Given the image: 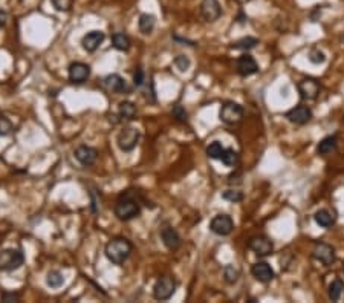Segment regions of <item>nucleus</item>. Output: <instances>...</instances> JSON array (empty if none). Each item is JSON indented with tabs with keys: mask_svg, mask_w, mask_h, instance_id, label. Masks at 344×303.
<instances>
[{
	"mask_svg": "<svg viewBox=\"0 0 344 303\" xmlns=\"http://www.w3.org/2000/svg\"><path fill=\"white\" fill-rule=\"evenodd\" d=\"M14 130L13 123L7 117H0V136H8Z\"/></svg>",
	"mask_w": 344,
	"mask_h": 303,
	"instance_id": "obj_35",
	"label": "nucleus"
},
{
	"mask_svg": "<svg viewBox=\"0 0 344 303\" xmlns=\"http://www.w3.org/2000/svg\"><path fill=\"white\" fill-rule=\"evenodd\" d=\"M222 14H223V11L217 0H204L201 4V16L205 22L213 23V22L219 20L222 17Z\"/></svg>",
	"mask_w": 344,
	"mask_h": 303,
	"instance_id": "obj_11",
	"label": "nucleus"
},
{
	"mask_svg": "<svg viewBox=\"0 0 344 303\" xmlns=\"http://www.w3.org/2000/svg\"><path fill=\"white\" fill-rule=\"evenodd\" d=\"M155 25H156V19L155 16L152 14H141L139 16V20H138V28L139 31L144 34V35H149L153 32L155 29Z\"/></svg>",
	"mask_w": 344,
	"mask_h": 303,
	"instance_id": "obj_22",
	"label": "nucleus"
},
{
	"mask_svg": "<svg viewBox=\"0 0 344 303\" xmlns=\"http://www.w3.org/2000/svg\"><path fill=\"white\" fill-rule=\"evenodd\" d=\"M220 161L225 164V166H228V167H234V166H237V163H239V155H237V152L234 150V148H225L223 150V154H222V158H220Z\"/></svg>",
	"mask_w": 344,
	"mask_h": 303,
	"instance_id": "obj_26",
	"label": "nucleus"
},
{
	"mask_svg": "<svg viewBox=\"0 0 344 303\" xmlns=\"http://www.w3.org/2000/svg\"><path fill=\"white\" fill-rule=\"evenodd\" d=\"M104 38H106L104 32H101V31H90L81 40L83 49L87 50V53H95V50L103 44Z\"/></svg>",
	"mask_w": 344,
	"mask_h": 303,
	"instance_id": "obj_19",
	"label": "nucleus"
},
{
	"mask_svg": "<svg viewBox=\"0 0 344 303\" xmlns=\"http://www.w3.org/2000/svg\"><path fill=\"white\" fill-rule=\"evenodd\" d=\"M75 158L77 161L84 166V167H90L96 163L98 158V150L90 147V145H78L75 148Z\"/></svg>",
	"mask_w": 344,
	"mask_h": 303,
	"instance_id": "obj_14",
	"label": "nucleus"
},
{
	"mask_svg": "<svg viewBox=\"0 0 344 303\" xmlns=\"http://www.w3.org/2000/svg\"><path fill=\"white\" fill-rule=\"evenodd\" d=\"M220 121H223L225 124H237L242 121L243 118V108L239 103H234V101H226L223 103V106L220 108Z\"/></svg>",
	"mask_w": 344,
	"mask_h": 303,
	"instance_id": "obj_5",
	"label": "nucleus"
},
{
	"mask_svg": "<svg viewBox=\"0 0 344 303\" xmlns=\"http://www.w3.org/2000/svg\"><path fill=\"white\" fill-rule=\"evenodd\" d=\"M0 298H2V301H5V303L19 301V300H20V294H19V292H8V291H5Z\"/></svg>",
	"mask_w": 344,
	"mask_h": 303,
	"instance_id": "obj_38",
	"label": "nucleus"
},
{
	"mask_svg": "<svg viewBox=\"0 0 344 303\" xmlns=\"http://www.w3.org/2000/svg\"><path fill=\"white\" fill-rule=\"evenodd\" d=\"M342 291H344V283H342L339 279L333 280V282L329 285V291H327L329 298H330L332 301H338V300L341 298V295H342Z\"/></svg>",
	"mask_w": 344,
	"mask_h": 303,
	"instance_id": "obj_27",
	"label": "nucleus"
},
{
	"mask_svg": "<svg viewBox=\"0 0 344 303\" xmlns=\"http://www.w3.org/2000/svg\"><path fill=\"white\" fill-rule=\"evenodd\" d=\"M176 286H178V283L173 276H162L156 280V283L153 286V297L161 301L168 300L175 294Z\"/></svg>",
	"mask_w": 344,
	"mask_h": 303,
	"instance_id": "obj_4",
	"label": "nucleus"
},
{
	"mask_svg": "<svg viewBox=\"0 0 344 303\" xmlns=\"http://www.w3.org/2000/svg\"><path fill=\"white\" fill-rule=\"evenodd\" d=\"M161 239H162V243L170 249V251H176L182 240H181V236L179 233L173 228V227H170V225H165L162 230H161Z\"/></svg>",
	"mask_w": 344,
	"mask_h": 303,
	"instance_id": "obj_17",
	"label": "nucleus"
},
{
	"mask_svg": "<svg viewBox=\"0 0 344 303\" xmlns=\"http://www.w3.org/2000/svg\"><path fill=\"white\" fill-rule=\"evenodd\" d=\"M51 4H52V7H54L57 11L68 13V11H71V8H72L74 0H51Z\"/></svg>",
	"mask_w": 344,
	"mask_h": 303,
	"instance_id": "obj_33",
	"label": "nucleus"
},
{
	"mask_svg": "<svg viewBox=\"0 0 344 303\" xmlns=\"http://www.w3.org/2000/svg\"><path fill=\"white\" fill-rule=\"evenodd\" d=\"M248 248L259 258H268L272 255L274 251V243L269 237L266 236H254L250 239Z\"/></svg>",
	"mask_w": 344,
	"mask_h": 303,
	"instance_id": "obj_8",
	"label": "nucleus"
},
{
	"mask_svg": "<svg viewBox=\"0 0 344 303\" xmlns=\"http://www.w3.org/2000/svg\"><path fill=\"white\" fill-rule=\"evenodd\" d=\"M257 44H259V38H256V37H243V38L234 41L231 44V47L233 49H239V50H250V49H254Z\"/></svg>",
	"mask_w": 344,
	"mask_h": 303,
	"instance_id": "obj_25",
	"label": "nucleus"
},
{
	"mask_svg": "<svg viewBox=\"0 0 344 303\" xmlns=\"http://www.w3.org/2000/svg\"><path fill=\"white\" fill-rule=\"evenodd\" d=\"M113 212H115V216H117L120 221L127 222V221H132V219H135L141 215V207H139L136 199L126 194V196H121L117 200Z\"/></svg>",
	"mask_w": 344,
	"mask_h": 303,
	"instance_id": "obj_2",
	"label": "nucleus"
},
{
	"mask_svg": "<svg viewBox=\"0 0 344 303\" xmlns=\"http://www.w3.org/2000/svg\"><path fill=\"white\" fill-rule=\"evenodd\" d=\"M222 197L225 200H228V202H234V204H237V202L243 200V194L239 190H226V191L222 193Z\"/></svg>",
	"mask_w": 344,
	"mask_h": 303,
	"instance_id": "obj_32",
	"label": "nucleus"
},
{
	"mask_svg": "<svg viewBox=\"0 0 344 303\" xmlns=\"http://www.w3.org/2000/svg\"><path fill=\"white\" fill-rule=\"evenodd\" d=\"M171 117H173L179 123H187L188 121V112L181 105H176L173 109H171Z\"/></svg>",
	"mask_w": 344,
	"mask_h": 303,
	"instance_id": "obj_30",
	"label": "nucleus"
},
{
	"mask_svg": "<svg viewBox=\"0 0 344 303\" xmlns=\"http://www.w3.org/2000/svg\"><path fill=\"white\" fill-rule=\"evenodd\" d=\"M25 262V256L20 249H14V248H8L0 251V271H16L19 270Z\"/></svg>",
	"mask_w": 344,
	"mask_h": 303,
	"instance_id": "obj_3",
	"label": "nucleus"
},
{
	"mask_svg": "<svg viewBox=\"0 0 344 303\" xmlns=\"http://www.w3.org/2000/svg\"><path fill=\"white\" fill-rule=\"evenodd\" d=\"M46 283L51 286V288H60L63 286L65 283V277L60 271H49L47 273V277H46Z\"/></svg>",
	"mask_w": 344,
	"mask_h": 303,
	"instance_id": "obj_28",
	"label": "nucleus"
},
{
	"mask_svg": "<svg viewBox=\"0 0 344 303\" xmlns=\"http://www.w3.org/2000/svg\"><path fill=\"white\" fill-rule=\"evenodd\" d=\"M308 59H309V62L312 65H323L326 62V56H324L323 50H320V49H312L309 53V56H308Z\"/></svg>",
	"mask_w": 344,
	"mask_h": 303,
	"instance_id": "obj_34",
	"label": "nucleus"
},
{
	"mask_svg": "<svg viewBox=\"0 0 344 303\" xmlns=\"http://www.w3.org/2000/svg\"><path fill=\"white\" fill-rule=\"evenodd\" d=\"M175 66L181 71V72H187L190 68V59L187 56H178L175 59Z\"/></svg>",
	"mask_w": 344,
	"mask_h": 303,
	"instance_id": "obj_36",
	"label": "nucleus"
},
{
	"mask_svg": "<svg viewBox=\"0 0 344 303\" xmlns=\"http://www.w3.org/2000/svg\"><path fill=\"white\" fill-rule=\"evenodd\" d=\"M144 83H145V72L142 68H136V71L133 72V84L136 87H142Z\"/></svg>",
	"mask_w": 344,
	"mask_h": 303,
	"instance_id": "obj_37",
	"label": "nucleus"
},
{
	"mask_svg": "<svg viewBox=\"0 0 344 303\" xmlns=\"http://www.w3.org/2000/svg\"><path fill=\"white\" fill-rule=\"evenodd\" d=\"M101 87L106 92H110V93H124V92H127L126 80L121 75H118V74H110V75L104 77L101 80Z\"/></svg>",
	"mask_w": 344,
	"mask_h": 303,
	"instance_id": "obj_10",
	"label": "nucleus"
},
{
	"mask_svg": "<svg viewBox=\"0 0 344 303\" xmlns=\"http://www.w3.org/2000/svg\"><path fill=\"white\" fill-rule=\"evenodd\" d=\"M112 44L115 49H118V50H129L130 49V38L123 34V32H115L112 35Z\"/></svg>",
	"mask_w": 344,
	"mask_h": 303,
	"instance_id": "obj_24",
	"label": "nucleus"
},
{
	"mask_svg": "<svg viewBox=\"0 0 344 303\" xmlns=\"http://www.w3.org/2000/svg\"><path fill=\"white\" fill-rule=\"evenodd\" d=\"M312 258L318 262H321L324 267H330L336 256H335V248L324 242H317L312 248Z\"/></svg>",
	"mask_w": 344,
	"mask_h": 303,
	"instance_id": "obj_7",
	"label": "nucleus"
},
{
	"mask_svg": "<svg viewBox=\"0 0 344 303\" xmlns=\"http://www.w3.org/2000/svg\"><path fill=\"white\" fill-rule=\"evenodd\" d=\"M342 270H344V265H342Z\"/></svg>",
	"mask_w": 344,
	"mask_h": 303,
	"instance_id": "obj_40",
	"label": "nucleus"
},
{
	"mask_svg": "<svg viewBox=\"0 0 344 303\" xmlns=\"http://www.w3.org/2000/svg\"><path fill=\"white\" fill-rule=\"evenodd\" d=\"M223 277L226 283H236L239 279V271L233 265H226L223 270Z\"/></svg>",
	"mask_w": 344,
	"mask_h": 303,
	"instance_id": "obj_31",
	"label": "nucleus"
},
{
	"mask_svg": "<svg viewBox=\"0 0 344 303\" xmlns=\"http://www.w3.org/2000/svg\"><path fill=\"white\" fill-rule=\"evenodd\" d=\"M7 22H8V14H7V11L0 10V28H4V26L7 25Z\"/></svg>",
	"mask_w": 344,
	"mask_h": 303,
	"instance_id": "obj_39",
	"label": "nucleus"
},
{
	"mask_svg": "<svg viewBox=\"0 0 344 303\" xmlns=\"http://www.w3.org/2000/svg\"><path fill=\"white\" fill-rule=\"evenodd\" d=\"M118 112H120V117L123 120H127V121H132L136 118V106L132 103V101H123V103H120V108H118Z\"/></svg>",
	"mask_w": 344,
	"mask_h": 303,
	"instance_id": "obj_23",
	"label": "nucleus"
},
{
	"mask_svg": "<svg viewBox=\"0 0 344 303\" xmlns=\"http://www.w3.org/2000/svg\"><path fill=\"white\" fill-rule=\"evenodd\" d=\"M251 274L254 276L256 280L262 282V283H268L274 279L275 273L274 270L271 268L269 264L266 262H256L253 267H251Z\"/></svg>",
	"mask_w": 344,
	"mask_h": 303,
	"instance_id": "obj_18",
	"label": "nucleus"
},
{
	"mask_svg": "<svg viewBox=\"0 0 344 303\" xmlns=\"http://www.w3.org/2000/svg\"><path fill=\"white\" fill-rule=\"evenodd\" d=\"M336 145H338V138L335 135L324 136L317 145V154L318 155H329L336 148Z\"/></svg>",
	"mask_w": 344,
	"mask_h": 303,
	"instance_id": "obj_20",
	"label": "nucleus"
},
{
	"mask_svg": "<svg viewBox=\"0 0 344 303\" xmlns=\"http://www.w3.org/2000/svg\"><path fill=\"white\" fill-rule=\"evenodd\" d=\"M210 230L217 236H228L234 230V221L228 215H217L211 219Z\"/></svg>",
	"mask_w": 344,
	"mask_h": 303,
	"instance_id": "obj_9",
	"label": "nucleus"
},
{
	"mask_svg": "<svg viewBox=\"0 0 344 303\" xmlns=\"http://www.w3.org/2000/svg\"><path fill=\"white\" fill-rule=\"evenodd\" d=\"M141 133L136 127H126L117 136V144L121 152H132L139 142Z\"/></svg>",
	"mask_w": 344,
	"mask_h": 303,
	"instance_id": "obj_6",
	"label": "nucleus"
},
{
	"mask_svg": "<svg viewBox=\"0 0 344 303\" xmlns=\"http://www.w3.org/2000/svg\"><path fill=\"white\" fill-rule=\"evenodd\" d=\"M223 145L219 142V141H214L211 142L208 147H207V157L211 158V160H220L222 158V154H223Z\"/></svg>",
	"mask_w": 344,
	"mask_h": 303,
	"instance_id": "obj_29",
	"label": "nucleus"
},
{
	"mask_svg": "<svg viewBox=\"0 0 344 303\" xmlns=\"http://www.w3.org/2000/svg\"><path fill=\"white\" fill-rule=\"evenodd\" d=\"M68 74H69L71 83L81 84L90 77V66L86 65V63H81V62H75L69 66Z\"/></svg>",
	"mask_w": 344,
	"mask_h": 303,
	"instance_id": "obj_13",
	"label": "nucleus"
},
{
	"mask_svg": "<svg viewBox=\"0 0 344 303\" xmlns=\"http://www.w3.org/2000/svg\"><path fill=\"white\" fill-rule=\"evenodd\" d=\"M297 89H299V93L303 99L312 101V99H317V96L320 95L321 86L314 78H305L297 84Z\"/></svg>",
	"mask_w": 344,
	"mask_h": 303,
	"instance_id": "obj_12",
	"label": "nucleus"
},
{
	"mask_svg": "<svg viewBox=\"0 0 344 303\" xmlns=\"http://www.w3.org/2000/svg\"><path fill=\"white\" fill-rule=\"evenodd\" d=\"M259 72V65L250 54H242L237 59V74L240 77H251Z\"/></svg>",
	"mask_w": 344,
	"mask_h": 303,
	"instance_id": "obj_16",
	"label": "nucleus"
},
{
	"mask_svg": "<svg viewBox=\"0 0 344 303\" xmlns=\"http://www.w3.org/2000/svg\"><path fill=\"white\" fill-rule=\"evenodd\" d=\"M284 117L292 124L303 126V124H306L312 120V111L308 106H297V108L291 109L289 112H286Z\"/></svg>",
	"mask_w": 344,
	"mask_h": 303,
	"instance_id": "obj_15",
	"label": "nucleus"
},
{
	"mask_svg": "<svg viewBox=\"0 0 344 303\" xmlns=\"http://www.w3.org/2000/svg\"><path fill=\"white\" fill-rule=\"evenodd\" d=\"M133 249V245L129 239L124 237H117V239H112L110 242H107L104 252H106V258L115 264V265H123Z\"/></svg>",
	"mask_w": 344,
	"mask_h": 303,
	"instance_id": "obj_1",
	"label": "nucleus"
},
{
	"mask_svg": "<svg viewBox=\"0 0 344 303\" xmlns=\"http://www.w3.org/2000/svg\"><path fill=\"white\" fill-rule=\"evenodd\" d=\"M314 219H315L317 225H320L323 228H330L335 224V215L327 209H321V210L315 212Z\"/></svg>",
	"mask_w": 344,
	"mask_h": 303,
	"instance_id": "obj_21",
	"label": "nucleus"
}]
</instances>
